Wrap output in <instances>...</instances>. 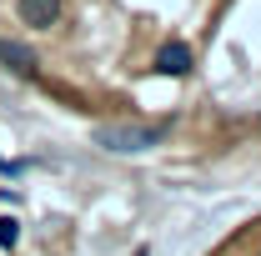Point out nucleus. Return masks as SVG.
I'll use <instances>...</instances> for the list:
<instances>
[{
    "instance_id": "nucleus-1",
    "label": "nucleus",
    "mask_w": 261,
    "mask_h": 256,
    "mask_svg": "<svg viewBox=\"0 0 261 256\" xmlns=\"http://www.w3.org/2000/svg\"><path fill=\"white\" fill-rule=\"evenodd\" d=\"M216 256H261V231H241V236H231Z\"/></svg>"
}]
</instances>
